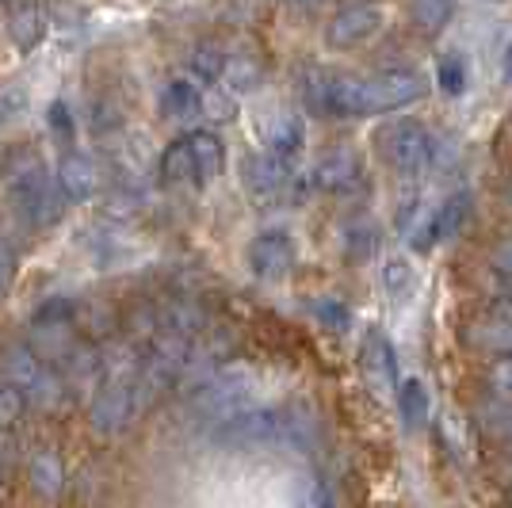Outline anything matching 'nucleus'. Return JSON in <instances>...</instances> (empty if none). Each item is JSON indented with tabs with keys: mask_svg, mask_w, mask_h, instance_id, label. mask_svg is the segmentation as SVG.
Instances as JSON below:
<instances>
[{
	"mask_svg": "<svg viewBox=\"0 0 512 508\" xmlns=\"http://www.w3.org/2000/svg\"><path fill=\"white\" fill-rule=\"evenodd\" d=\"M436 85L444 88L448 96H459L463 88H467V65L459 54H444L440 65H436Z\"/></svg>",
	"mask_w": 512,
	"mask_h": 508,
	"instance_id": "26",
	"label": "nucleus"
},
{
	"mask_svg": "<svg viewBox=\"0 0 512 508\" xmlns=\"http://www.w3.org/2000/svg\"><path fill=\"white\" fill-rule=\"evenodd\" d=\"M256 386L260 382H256L253 367H245V363L218 367L203 386H195V413L214 424L230 421L241 409H253Z\"/></svg>",
	"mask_w": 512,
	"mask_h": 508,
	"instance_id": "5",
	"label": "nucleus"
},
{
	"mask_svg": "<svg viewBox=\"0 0 512 508\" xmlns=\"http://www.w3.org/2000/svg\"><path fill=\"white\" fill-rule=\"evenodd\" d=\"M398 409L409 432L428 424V390L421 379H398Z\"/></svg>",
	"mask_w": 512,
	"mask_h": 508,
	"instance_id": "18",
	"label": "nucleus"
},
{
	"mask_svg": "<svg viewBox=\"0 0 512 508\" xmlns=\"http://www.w3.org/2000/svg\"><path fill=\"white\" fill-rule=\"evenodd\" d=\"M0 371H4V386L27 405H39V409H54L62 402V382L54 375V367L35 356L31 344H12L0 360Z\"/></svg>",
	"mask_w": 512,
	"mask_h": 508,
	"instance_id": "4",
	"label": "nucleus"
},
{
	"mask_svg": "<svg viewBox=\"0 0 512 508\" xmlns=\"http://www.w3.org/2000/svg\"><path fill=\"white\" fill-rule=\"evenodd\" d=\"M256 85H260V65H256L253 58H230V54H226L218 88H226L230 96H237V92H249V88H256Z\"/></svg>",
	"mask_w": 512,
	"mask_h": 508,
	"instance_id": "20",
	"label": "nucleus"
},
{
	"mask_svg": "<svg viewBox=\"0 0 512 508\" xmlns=\"http://www.w3.org/2000/svg\"><path fill=\"white\" fill-rule=\"evenodd\" d=\"M501 73H505V81H512V43L505 46V58H501Z\"/></svg>",
	"mask_w": 512,
	"mask_h": 508,
	"instance_id": "33",
	"label": "nucleus"
},
{
	"mask_svg": "<svg viewBox=\"0 0 512 508\" xmlns=\"http://www.w3.org/2000/svg\"><path fill=\"white\" fill-rule=\"evenodd\" d=\"M379 279H383V291L390 298H409L413 287H417V276H413V264L409 260H386Z\"/></svg>",
	"mask_w": 512,
	"mask_h": 508,
	"instance_id": "23",
	"label": "nucleus"
},
{
	"mask_svg": "<svg viewBox=\"0 0 512 508\" xmlns=\"http://www.w3.org/2000/svg\"><path fill=\"white\" fill-rule=\"evenodd\" d=\"M50 130H54L58 142L73 146V111H69V104H62V100L50 104Z\"/></svg>",
	"mask_w": 512,
	"mask_h": 508,
	"instance_id": "28",
	"label": "nucleus"
},
{
	"mask_svg": "<svg viewBox=\"0 0 512 508\" xmlns=\"http://www.w3.org/2000/svg\"><path fill=\"white\" fill-rule=\"evenodd\" d=\"M203 88L199 81L192 77H176L165 85L161 92V111H165V119H176V123H184V119H195V115H203Z\"/></svg>",
	"mask_w": 512,
	"mask_h": 508,
	"instance_id": "15",
	"label": "nucleus"
},
{
	"mask_svg": "<svg viewBox=\"0 0 512 508\" xmlns=\"http://www.w3.org/2000/svg\"><path fill=\"white\" fill-rule=\"evenodd\" d=\"M314 318H318L321 325H329V329H337V333H344V329L352 325V314L344 310L337 298H318V302H314Z\"/></svg>",
	"mask_w": 512,
	"mask_h": 508,
	"instance_id": "27",
	"label": "nucleus"
},
{
	"mask_svg": "<svg viewBox=\"0 0 512 508\" xmlns=\"http://www.w3.org/2000/svg\"><path fill=\"white\" fill-rule=\"evenodd\" d=\"M379 31H383V8L360 0V4H344L341 12L329 20L325 43L333 50H356V46L371 43Z\"/></svg>",
	"mask_w": 512,
	"mask_h": 508,
	"instance_id": "8",
	"label": "nucleus"
},
{
	"mask_svg": "<svg viewBox=\"0 0 512 508\" xmlns=\"http://www.w3.org/2000/svg\"><path fill=\"white\" fill-rule=\"evenodd\" d=\"M12 272H16V249H12L8 241H0V295L8 291V283H12Z\"/></svg>",
	"mask_w": 512,
	"mask_h": 508,
	"instance_id": "31",
	"label": "nucleus"
},
{
	"mask_svg": "<svg viewBox=\"0 0 512 508\" xmlns=\"http://www.w3.org/2000/svg\"><path fill=\"white\" fill-rule=\"evenodd\" d=\"M218 440H222V444H234V447L302 444V440H310V424L302 421L299 413L253 405V409H241L237 417L218 424Z\"/></svg>",
	"mask_w": 512,
	"mask_h": 508,
	"instance_id": "3",
	"label": "nucleus"
},
{
	"mask_svg": "<svg viewBox=\"0 0 512 508\" xmlns=\"http://www.w3.org/2000/svg\"><path fill=\"white\" fill-rule=\"evenodd\" d=\"M497 318L512 321V298H505V302H501V306H497Z\"/></svg>",
	"mask_w": 512,
	"mask_h": 508,
	"instance_id": "34",
	"label": "nucleus"
},
{
	"mask_svg": "<svg viewBox=\"0 0 512 508\" xmlns=\"http://www.w3.org/2000/svg\"><path fill=\"white\" fill-rule=\"evenodd\" d=\"M241 184L260 203H279L299 188V172L291 165V157H276V153L260 149V153H249L241 161Z\"/></svg>",
	"mask_w": 512,
	"mask_h": 508,
	"instance_id": "7",
	"label": "nucleus"
},
{
	"mask_svg": "<svg viewBox=\"0 0 512 508\" xmlns=\"http://www.w3.org/2000/svg\"><path fill=\"white\" fill-rule=\"evenodd\" d=\"M222 65H226V50H218V46H199L192 54V62H188V77L199 81V85H218Z\"/></svg>",
	"mask_w": 512,
	"mask_h": 508,
	"instance_id": "21",
	"label": "nucleus"
},
{
	"mask_svg": "<svg viewBox=\"0 0 512 508\" xmlns=\"http://www.w3.org/2000/svg\"><path fill=\"white\" fill-rule=\"evenodd\" d=\"M0 172H4V184H8V199H12V207L27 226H46L58 214V184L35 153L12 149L4 157Z\"/></svg>",
	"mask_w": 512,
	"mask_h": 508,
	"instance_id": "2",
	"label": "nucleus"
},
{
	"mask_svg": "<svg viewBox=\"0 0 512 508\" xmlns=\"http://www.w3.org/2000/svg\"><path fill=\"white\" fill-rule=\"evenodd\" d=\"M455 12V0H413V20L421 31H440Z\"/></svg>",
	"mask_w": 512,
	"mask_h": 508,
	"instance_id": "25",
	"label": "nucleus"
},
{
	"mask_svg": "<svg viewBox=\"0 0 512 508\" xmlns=\"http://www.w3.org/2000/svg\"><path fill=\"white\" fill-rule=\"evenodd\" d=\"M35 482L43 493H50L54 486H62V466L54 463V455H43L39 463H35Z\"/></svg>",
	"mask_w": 512,
	"mask_h": 508,
	"instance_id": "30",
	"label": "nucleus"
},
{
	"mask_svg": "<svg viewBox=\"0 0 512 508\" xmlns=\"http://www.w3.org/2000/svg\"><path fill=\"white\" fill-rule=\"evenodd\" d=\"M295 260H299V249H295V237L287 230H264L249 245V268L256 279H268V283L291 276Z\"/></svg>",
	"mask_w": 512,
	"mask_h": 508,
	"instance_id": "9",
	"label": "nucleus"
},
{
	"mask_svg": "<svg viewBox=\"0 0 512 508\" xmlns=\"http://www.w3.org/2000/svg\"><path fill=\"white\" fill-rule=\"evenodd\" d=\"M161 176H165L169 184H199V172H195V157H192V146H188V134L165 146V153H161Z\"/></svg>",
	"mask_w": 512,
	"mask_h": 508,
	"instance_id": "17",
	"label": "nucleus"
},
{
	"mask_svg": "<svg viewBox=\"0 0 512 508\" xmlns=\"http://www.w3.org/2000/svg\"><path fill=\"white\" fill-rule=\"evenodd\" d=\"M478 424L497 440H512V398H490L478 409Z\"/></svg>",
	"mask_w": 512,
	"mask_h": 508,
	"instance_id": "22",
	"label": "nucleus"
},
{
	"mask_svg": "<svg viewBox=\"0 0 512 508\" xmlns=\"http://www.w3.org/2000/svg\"><path fill=\"white\" fill-rule=\"evenodd\" d=\"M493 268H497L505 279H512V241H505V245L497 249V256H493Z\"/></svg>",
	"mask_w": 512,
	"mask_h": 508,
	"instance_id": "32",
	"label": "nucleus"
},
{
	"mask_svg": "<svg viewBox=\"0 0 512 508\" xmlns=\"http://www.w3.org/2000/svg\"><path fill=\"white\" fill-rule=\"evenodd\" d=\"M43 31H46V23H43V16H39V8H20V12L12 16V39H16L20 50L39 46Z\"/></svg>",
	"mask_w": 512,
	"mask_h": 508,
	"instance_id": "24",
	"label": "nucleus"
},
{
	"mask_svg": "<svg viewBox=\"0 0 512 508\" xmlns=\"http://www.w3.org/2000/svg\"><path fill=\"white\" fill-rule=\"evenodd\" d=\"M490 4H501V0H490Z\"/></svg>",
	"mask_w": 512,
	"mask_h": 508,
	"instance_id": "35",
	"label": "nucleus"
},
{
	"mask_svg": "<svg viewBox=\"0 0 512 508\" xmlns=\"http://www.w3.org/2000/svg\"><path fill=\"white\" fill-rule=\"evenodd\" d=\"M467 340L486 348V352H501V356H512V321L505 318H486L474 321L467 329Z\"/></svg>",
	"mask_w": 512,
	"mask_h": 508,
	"instance_id": "19",
	"label": "nucleus"
},
{
	"mask_svg": "<svg viewBox=\"0 0 512 508\" xmlns=\"http://www.w3.org/2000/svg\"><path fill=\"white\" fill-rule=\"evenodd\" d=\"M470 214V191H455L448 195L436 211H428L425 226H417V249H428V245H440L459 233V226L467 222Z\"/></svg>",
	"mask_w": 512,
	"mask_h": 508,
	"instance_id": "11",
	"label": "nucleus"
},
{
	"mask_svg": "<svg viewBox=\"0 0 512 508\" xmlns=\"http://www.w3.org/2000/svg\"><path fill=\"white\" fill-rule=\"evenodd\" d=\"M306 104L318 115H386L417 104L428 81L417 69H383V73H329L318 69L306 77Z\"/></svg>",
	"mask_w": 512,
	"mask_h": 508,
	"instance_id": "1",
	"label": "nucleus"
},
{
	"mask_svg": "<svg viewBox=\"0 0 512 508\" xmlns=\"http://www.w3.org/2000/svg\"><path fill=\"white\" fill-rule=\"evenodd\" d=\"M375 149L386 165L402 176H421L428 172V149H432V134L425 123L417 119H394L379 127L375 134Z\"/></svg>",
	"mask_w": 512,
	"mask_h": 508,
	"instance_id": "6",
	"label": "nucleus"
},
{
	"mask_svg": "<svg viewBox=\"0 0 512 508\" xmlns=\"http://www.w3.org/2000/svg\"><path fill=\"white\" fill-rule=\"evenodd\" d=\"M256 134H260V146L264 153H276V157H295L306 142V127H302V115L291 111V107H272L260 115L256 123Z\"/></svg>",
	"mask_w": 512,
	"mask_h": 508,
	"instance_id": "10",
	"label": "nucleus"
},
{
	"mask_svg": "<svg viewBox=\"0 0 512 508\" xmlns=\"http://www.w3.org/2000/svg\"><path fill=\"white\" fill-rule=\"evenodd\" d=\"M54 184H58V195L69 199V203H88L96 188H100V172L88 161L85 153L69 149L62 161H58V172H54Z\"/></svg>",
	"mask_w": 512,
	"mask_h": 508,
	"instance_id": "13",
	"label": "nucleus"
},
{
	"mask_svg": "<svg viewBox=\"0 0 512 508\" xmlns=\"http://www.w3.org/2000/svg\"><path fill=\"white\" fill-rule=\"evenodd\" d=\"M188 146H192L199 184L218 180V176H222V165H226V146L214 138L211 130H192V134H188Z\"/></svg>",
	"mask_w": 512,
	"mask_h": 508,
	"instance_id": "16",
	"label": "nucleus"
},
{
	"mask_svg": "<svg viewBox=\"0 0 512 508\" xmlns=\"http://www.w3.org/2000/svg\"><path fill=\"white\" fill-rule=\"evenodd\" d=\"M490 386L497 390V398H512V356H501L490 367Z\"/></svg>",
	"mask_w": 512,
	"mask_h": 508,
	"instance_id": "29",
	"label": "nucleus"
},
{
	"mask_svg": "<svg viewBox=\"0 0 512 508\" xmlns=\"http://www.w3.org/2000/svg\"><path fill=\"white\" fill-rule=\"evenodd\" d=\"M360 363H363L367 382H371V390H379V394H394V390H398V363H394V348H390V340H386L379 329H371V333L363 337Z\"/></svg>",
	"mask_w": 512,
	"mask_h": 508,
	"instance_id": "12",
	"label": "nucleus"
},
{
	"mask_svg": "<svg viewBox=\"0 0 512 508\" xmlns=\"http://www.w3.org/2000/svg\"><path fill=\"white\" fill-rule=\"evenodd\" d=\"M360 184V161L352 149H333L314 165V188L318 191H348Z\"/></svg>",
	"mask_w": 512,
	"mask_h": 508,
	"instance_id": "14",
	"label": "nucleus"
}]
</instances>
